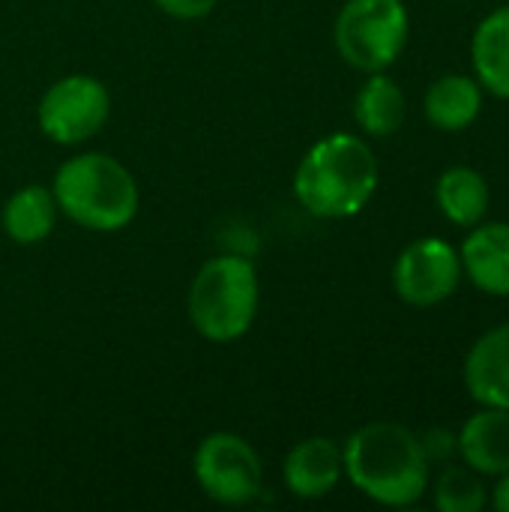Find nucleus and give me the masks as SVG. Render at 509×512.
I'll return each instance as SVG.
<instances>
[{"mask_svg": "<svg viewBox=\"0 0 509 512\" xmlns=\"http://www.w3.org/2000/svg\"><path fill=\"white\" fill-rule=\"evenodd\" d=\"M462 279L459 252L441 237H423L402 249L393 267V288L408 306H438L450 300Z\"/></svg>", "mask_w": 509, "mask_h": 512, "instance_id": "6e6552de", "label": "nucleus"}, {"mask_svg": "<svg viewBox=\"0 0 509 512\" xmlns=\"http://www.w3.org/2000/svg\"><path fill=\"white\" fill-rule=\"evenodd\" d=\"M51 195L57 207L87 231H120L138 213V183L123 162L108 153H78L66 159Z\"/></svg>", "mask_w": 509, "mask_h": 512, "instance_id": "7ed1b4c3", "label": "nucleus"}, {"mask_svg": "<svg viewBox=\"0 0 509 512\" xmlns=\"http://www.w3.org/2000/svg\"><path fill=\"white\" fill-rule=\"evenodd\" d=\"M435 198H438L441 213H444L453 225L471 228V225H480V222L486 219L492 192H489L486 177H483L477 168L456 165V168H447V171L438 177Z\"/></svg>", "mask_w": 509, "mask_h": 512, "instance_id": "2eb2a0df", "label": "nucleus"}, {"mask_svg": "<svg viewBox=\"0 0 509 512\" xmlns=\"http://www.w3.org/2000/svg\"><path fill=\"white\" fill-rule=\"evenodd\" d=\"M345 474L342 450L330 438H306L300 441L282 465V480L285 489L294 498L303 501H318L330 495Z\"/></svg>", "mask_w": 509, "mask_h": 512, "instance_id": "1a4fd4ad", "label": "nucleus"}, {"mask_svg": "<svg viewBox=\"0 0 509 512\" xmlns=\"http://www.w3.org/2000/svg\"><path fill=\"white\" fill-rule=\"evenodd\" d=\"M471 57L477 81L489 93L509 99V6L495 9L480 21L471 42Z\"/></svg>", "mask_w": 509, "mask_h": 512, "instance_id": "4468645a", "label": "nucleus"}, {"mask_svg": "<svg viewBox=\"0 0 509 512\" xmlns=\"http://www.w3.org/2000/svg\"><path fill=\"white\" fill-rule=\"evenodd\" d=\"M378 189V159L357 135L336 132L309 147L294 174L297 201L321 219L360 213Z\"/></svg>", "mask_w": 509, "mask_h": 512, "instance_id": "f03ea898", "label": "nucleus"}, {"mask_svg": "<svg viewBox=\"0 0 509 512\" xmlns=\"http://www.w3.org/2000/svg\"><path fill=\"white\" fill-rule=\"evenodd\" d=\"M54 219H57V201H54L51 189H45V186L18 189L6 201L3 216H0L6 237L21 246L42 243L54 231Z\"/></svg>", "mask_w": 509, "mask_h": 512, "instance_id": "f3484780", "label": "nucleus"}, {"mask_svg": "<svg viewBox=\"0 0 509 512\" xmlns=\"http://www.w3.org/2000/svg\"><path fill=\"white\" fill-rule=\"evenodd\" d=\"M354 120L366 135L387 138L405 123V93L384 72H369V81L357 90Z\"/></svg>", "mask_w": 509, "mask_h": 512, "instance_id": "dca6fc26", "label": "nucleus"}, {"mask_svg": "<svg viewBox=\"0 0 509 512\" xmlns=\"http://www.w3.org/2000/svg\"><path fill=\"white\" fill-rule=\"evenodd\" d=\"M192 471L204 495L225 507L252 504L264 489V468L255 447L234 432L207 435L192 456Z\"/></svg>", "mask_w": 509, "mask_h": 512, "instance_id": "423d86ee", "label": "nucleus"}, {"mask_svg": "<svg viewBox=\"0 0 509 512\" xmlns=\"http://www.w3.org/2000/svg\"><path fill=\"white\" fill-rule=\"evenodd\" d=\"M465 387L474 402L509 411V324L489 330L468 351Z\"/></svg>", "mask_w": 509, "mask_h": 512, "instance_id": "9d476101", "label": "nucleus"}, {"mask_svg": "<svg viewBox=\"0 0 509 512\" xmlns=\"http://www.w3.org/2000/svg\"><path fill=\"white\" fill-rule=\"evenodd\" d=\"M483 108V90L471 75H441L426 90V117L441 132L468 129Z\"/></svg>", "mask_w": 509, "mask_h": 512, "instance_id": "ddd939ff", "label": "nucleus"}, {"mask_svg": "<svg viewBox=\"0 0 509 512\" xmlns=\"http://www.w3.org/2000/svg\"><path fill=\"white\" fill-rule=\"evenodd\" d=\"M459 438V456L468 468L486 477H501L509 471V411L486 408L474 414Z\"/></svg>", "mask_w": 509, "mask_h": 512, "instance_id": "f8f14e48", "label": "nucleus"}, {"mask_svg": "<svg viewBox=\"0 0 509 512\" xmlns=\"http://www.w3.org/2000/svg\"><path fill=\"white\" fill-rule=\"evenodd\" d=\"M489 504L480 474L468 465H447L435 483V507L441 512H483Z\"/></svg>", "mask_w": 509, "mask_h": 512, "instance_id": "a211bd4d", "label": "nucleus"}, {"mask_svg": "<svg viewBox=\"0 0 509 512\" xmlns=\"http://www.w3.org/2000/svg\"><path fill=\"white\" fill-rule=\"evenodd\" d=\"M192 327L210 342H234L258 315V273L243 255H216L192 279L186 297Z\"/></svg>", "mask_w": 509, "mask_h": 512, "instance_id": "20e7f679", "label": "nucleus"}, {"mask_svg": "<svg viewBox=\"0 0 509 512\" xmlns=\"http://www.w3.org/2000/svg\"><path fill=\"white\" fill-rule=\"evenodd\" d=\"M420 444H423V453H426L429 465L432 462H447V459H453L459 453V438L453 432H447V429H432L426 438H420Z\"/></svg>", "mask_w": 509, "mask_h": 512, "instance_id": "6ab92c4d", "label": "nucleus"}, {"mask_svg": "<svg viewBox=\"0 0 509 512\" xmlns=\"http://www.w3.org/2000/svg\"><path fill=\"white\" fill-rule=\"evenodd\" d=\"M408 42V9L402 0H348L336 18V48L360 72H384Z\"/></svg>", "mask_w": 509, "mask_h": 512, "instance_id": "39448f33", "label": "nucleus"}, {"mask_svg": "<svg viewBox=\"0 0 509 512\" xmlns=\"http://www.w3.org/2000/svg\"><path fill=\"white\" fill-rule=\"evenodd\" d=\"M165 15L180 18V21H198L216 9L219 0H153Z\"/></svg>", "mask_w": 509, "mask_h": 512, "instance_id": "aec40b11", "label": "nucleus"}, {"mask_svg": "<svg viewBox=\"0 0 509 512\" xmlns=\"http://www.w3.org/2000/svg\"><path fill=\"white\" fill-rule=\"evenodd\" d=\"M111 114V96L93 75H66L54 81L36 108V120L45 138L54 144H81L93 138Z\"/></svg>", "mask_w": 509, "mask_h": 512, "instance_id": "0eeeda50", "label": "nucleus"}, {"mask_svg": "<svg viewBox=\"0 0 509 512\" xmlns=\"http://www.w3.org/2000/svg\"><path fill=\"white\" fill-rule=\"evenodd\" d=\"M345 474L384 507H411L429 489V459L420 438L399 423H369L342 447Z\"/></svg>", "mask_w": 509, "mask_h": 512, "instance_id": "f257e3e1", "label": "nucleus"}, {"mask_svg": "<svg viewBox=\"0 0 509 512\" xmlns=\"http://www.w3.org/2000/svg\"><path fill=\"white\" fill-rule=\"evenodd\" d=\"M492 504L498 512H509V471L501 474L498 486H495V495H492Z\"/></svg>", "mask_w": 509, "mask_h": 512, "instance_id": "412c9836", "label": "nucleus"}, {"mask_svg": "<svg viewBox=\"0 0 509 512\" xmlns=\"http://www.w3.org/2000/svg\"><path fill=\"white\" fill-rule=\"evenodd\" d=\"M459 258L462 273H468L480 291L509 297V222L477 225L465 237Z\"/></svg>", "mask_w": 509, "mask_h": 512, "instance_id": "9b49d317", "label": "nucleus"}]
</instances>
